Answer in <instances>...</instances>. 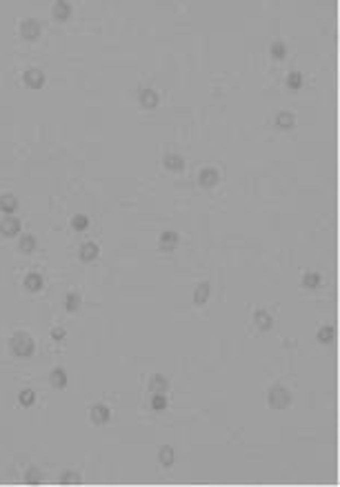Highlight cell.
I'll list each match as a JSON object with an SVG mask.
<instances>
[{
  "label": "cell",
  "instance_id": "10",
  "mask_svg": "<svg viewBox=\"0 0 340 487\" xmlns=\"http://www.w3.org/2000/svg\"><path fill=\"white\" fill-rule=\"evenodd\" d=\"M0 212H4L7 216H13L18 212V198L13 194L0 196Z\"/></svg>",
  "mask_w": 340,
  "mask_h": 487
},
{
  "label": "cell",
  "instance_id": "4",
  "mask_svg": "<svg viewBox=\"0 0 340 487\" xmlns=\"http://www.w3.org/2000/svg\"><path fill=\"white\" fill-rule=\"evenodd\" d=\"M22 83H25L29 89H40L42 85H45V74H42L40 69H36V67H31V69L25 71V76H22Z\"/></svg>",
  "mask_w": 340,
  "mask_h": 487
},
{
  "label": "cell",
  "instance_id": "22",
  "mask_svg": "<svg viewBox=\"0 0 340 487\" xmlns=\"http://www.w3.org/2000/svg\"><path fill=\"white\" fill-rule=\"evenodd\" d=\"M318 343H323V345H329V343H334V338H336V329L332 327V325H323V327L318 329Z\"/></svg>",
  "mask_w": 340,
  "mask_h": 487
},
{
  "label": "cell",
  "instance_id": "7",
  "mask_svg": "<svg viewBox=\"0 0 340 487\" xmlns=\"http://www.w3.org/2000/svg\"><path fill=\"white\" fill-rule=\"evenodd\" d=\"M178 243H180V236L176 232H162L158 245H160L162 251H174L176 247H178Z\"/></svg>",
  "mask_w": 340,
  "mask_h": 487
},
{
  "label": "cell",
  "instance_id": "30",
  "mask_svg": "<svg viewBox=\"0 0 340 487\" xmlns=\"http://www.w3.org/2000/svg\"><path fill=\"white\" fill-rule=\"evenodd\" d=\"M25 476H27L25 481H27V483H31V485H33V483H40V481H42V479H40V470H36V467H29Z\"/></svg>",
  "mask_w": 340,
  "mask_h": 487
},
{
  "label": "cell",
  "instance_id": "19",
  "mask_svg": "<svg viewBox=\"0 0 340 487\" xmlns=\"http://www.w3.org/2000/svg\"><path fill=\"white\" fill-rule=\"evenodd\" d=\"M49 380H51V385H54L56 389H65L67 387V371L62 369V367H56V369L51 371Z\"/></svg>",
  "mask_w": 340,
  "mask_h": 487
},
{
  "label": "cell",
  "instance_id": "15",
  "mask_svg": "<svg viewBox=\"0 0 340 487\" xmlns=\"http://www.w3.org/2000/svg\"><path fill=\"white\" fill-rule=\"evenodd\" d=\"M98 254H100V249H98L96 243H85V245L80 247V260H85V262H94L98 258Z\"/></svg>",
  "mask_w": 340,
  "mask_h": 487
},
{
  "label": "cell",
  "instance_id": "2",
  "mask_svg": "<svg viewBox=\"0 0 340 487\" xmlns=\"http://www.w3.org/2000/svg\"><path fill=\"white\" fill-rule=\"evenodd\" d=\"M267 403H269V407H274V409H285L291 405V394L285 387L276 385V387H271L269 394H267Z\"/></svg>",
  "mask_w": 340,
  "mask_h": 487
},
{
  "label": "cell",
  "instance_id": "27",
  "mask_svg": "<svg viewBox=\"0 0 340 487\" xmlns=\"http://www.w3.org/2000/svg\"><path fill=\"white\" fill-rule=\"evenodd\" d=\"M287 87L298 92V89L303 87V74H300V71H291V74L287 76Z\"/></svg>",
  "mask_w": 340,
  "mask_h": 487
},
{
  "label": "cell",
  "instance_id": "31",
  "mask_svg": "<svg viewBox=\"0 0 340 487\" xmlns=\"http://www.w3.org/2000/svg\"><path fill=\"white\" fill-rule=\"evenodd\" d=\"M62 483H80V479H78V474L76 472H62Z\"/></svg>",
  "mask_w": 340,
  "mask_h": 487
},
{
  "label": "cell",
  "instance_id": "1",
  "mask_svg": "<svg viewBox=\"0 0 340 487\" xmlns=\"http://www.w3.org/2000/svg\"><path fill=\"white\" fill-rule=\"evenodd\" d=\"M9 347H11V354L13 356L29 358L33 354V350H36V343H33V338L29 336V334L18 332V334H13V338L9 341Z\"/></svg>",
  "mask_w": 340,
  "mask_h": 487
},
{
  "label": "cell",
  "instance_id": "6",
  "mask_svg": "<svg viewBox=\"0 0 340 487\" xmlns=\"http://www.w3.org/2000/svg\"><path fill=\"white\" fill-rule=\"evenodd\" d=\"M18 232H20V221H18L16 216H7L2 223H0V234L7 238H13L18 236Z\"/></svg>",
  "mask_w": 340,
  "mask_h": 487
},
{
  "label": "cell",
  "instance_id": "8",
  "mask_svg": "<svg viewBox=\"0 0 340 487\" xmlns=\"http://www.w3.org/2000/svg\"><path fill=\"white\" fill-rule=\"evenodd\" d=\"M45 287V280H42V276L38 274V271H29V274L25 276V289L31 294L40 292V289Z\"/></svg>",
  "mask_w": 340,
  "mask_h": 487
},
{
  "label": "cell",
  "instance_id": "18",
  "mask_svg": "<svg viewBox=\"0 0 340 487\" xmlns=\"http://www.w3.org/2000/svg\"><path fill=\"white\" fill-rule=\"evenodd\" d=\"M174 458H176L174 447H169V445H162L160 450H158V461H160V465L171 467V465H174Z\"/></svg>",
  "mask_w": 340,
  "mask_h": 487
},
{
  "label": "cell",
  "instance_id": "11",
  "mask_svg": "<svg viewBox=\"0 0 340 487\" xmlns=\"http://www.w3.org/2000/svg\"><path fill=\"white\" fill-rule=\"evenodd\" d=\"M162 165H165L167 171H174V174H178V171L185 169V160H183V156H178V154H167L165 160H162Z\"/></svg>",
  "mask_w": 340,
  "mask_h": 487
},
{
  "label": "cell",
  "instance_id": "28",
  "mask_svg": "<svg viewBox=\"0 0 340 487\" xmlns=\"http://www.w3.org/2000/svg\"><path fill=\"white\" fill-rule=\"evenodd\" d=\"M167 405H169V403H167L165 394H154V396H151V409H154V412H165Z\"/></svg>",
  "mask_w": 340,
  "mask_h": 487
},
{
  "label": "cell",
  "instance_id": "23",
  "mask_svg": "<svg viewBox=\"0 0 340 487\" xmlns=\"http://www.w3.org/2000/svg\"><path fill=\"white\" fill-rule=\"evenodd\" d=\"M209 292H212V287H209V283H200L198 287L194 289V303L196 305H205L209 298Z\"/></svg>",
  "mask_w": 340,
  "mask_h": 487
},
{
  "label": "cell",
  "instance_id": "3",
  "mask_svg": "<svg viewBox=\"0 0 340 487\" xmlns=\"http://www.w3.org/2000/svg\"><path fill=\"white\" fill-rule=\"evenodd\" d=\"M20 36L25 40H38L40 36V22L33 20V18H27V20L20 22Z\"/></svg>",
  "mask_w": 340,
  "mask_h": 487
},
{
  "label": "cell",
  "instance_id": "17",
  "mask_svg": "<svg viewBox=\"0 0 340 487\" xmlns=\"http://www.w3.org/2000/svg\"><path fill=\"white\" fill-rule=\"evenodd\" d=\"M149 387H151L154 394H165V391L169 389V380H167L165 376H160V374H154V376H151V380H149Z\"/></svg>",
  "mask_w": 340,
  "mask_h": 487
},
{
  "label": "cell",
  "instance_id": "20",
  "mask_svg": "<svg viewBox=\"0 0 340 487\" xmlns=\"http://www.w3.org/2000/svg\"><path fill=\"white\" fill-rule=\"evenodd\" d=\"M38 247V241L36 236H31V234H25V236L20 238V243H18V249L22 251V254H31V251H36Z\"/></svg>",
  "mask_w": 340,
  "mask_h": 487
},
{
  "label": "cell",
  "instance_id": "32",
  "mask_svg": "<svg viewBox=\"0 0 340 487\" xmlns=\"http://www.w3.org/2000/svg\"><path fill=\"white\" fill-rule=\"evenodd\" d=\"M51 338H54V341H62V338H65V329L54 327V329H51Z\"/></svg>",
  "mask_w": 340,
  "mask_h": 487
},
{
  "label": "cell",
  "instance_id": "25",
  "mask_svg": "<svg viewBox=\"0 0 340 487\" xmlns=\"http://www.w3.org/2000/svg\"><path fill=\"white\" fill-rule=\"evenodd\" d=\"M285 56H287V45L282 40H276V42H271V58L274 60H285Z\"/></svg>",
  "mask_w": 340,
  "mask_h": 487
},
{
  "label": "cell",
  "instance_id": "26",
  "mask_svg": "<svg viewBox=\"0 0 340 487\" xmlns=\"http://www.w3.org/2000/svg\"><path fill=\"white\" fill-rule=\"evenodd\" d=\"M18 403H20L22 407H31V405L36 403V391H33V389H22L20 394H18Z\"/></svg>",
  "mask_w": 340,
  "mask_h": 487
},
{
  "label": "cell",
  "instance_id": "5",
  "mask_svg": "<svg viewBox=\"0 0 340 487\" xmlns=\"http://www.w3.org/2000/svg\"><path fill=\"white\" fill-rule=\"evenodd\" d=\"M218 180H220L218 169H214V167H205V169L198 174V183L203 185L205 189H212V187H216V185H218Z\"/></svg>",
  "mask_w": 340,
  "mask_h": 487
},
{
  "label": "cell",
  "instance_id": "14",
  "mask_svg": "<svg viewBox=\"0 0 340 487\" xmlns=\"http://www.w3.org/2000/svg\"><path fill=\"white\" fill-rule=\"evenodd\" d=\"M158 103H160V96L154 89H140V105L145 109H156Z\"/></svg>",
  "mask_w": 340,
  "mask_h": 487
},
{
  "label": "cell",
  "instance_id": "21",
  "mask_svg": "<svg viewBox=\"0 0 340 487\" xmlns=\"http://www.w3.org/2000/svg\"><path fill=\"white\" fill-rule=\"evenodd\" d=\"M320 285H323V276H320L318 271H307V274L303 276V287H307V289H318Z\"/></svg>",
  "mask_w": 340,
  "mask_h": 487
},
{
  "label": "cell",
  "instance_id": "24",
  "mask_svg": "<svg viewBox=\"0 0 340 487\" xmlns=\"http://www.w3.org/2000/svg\"><path fill=\"white\" fill-rule=\"evenodd\" d=\"M65 309H67L69 314L78 312V309H80V294H76V292L67 294V298H65Z\"/></svg>",
  "mask_w": 340,
  "mask_h": 487
},
{
  "label": "cell",
  "instance_id": "12",
  "mask_svg": "<svg viewBox=\"0 0 340 487\" xmlns=\"http://www.w3.org/2000/svg\"><path fill=\"white\" fill-rule=\"evenodd\" d=\"M253 321H256L258 329H262V332H269V329L274 327V318H271V314L267 312V309H258V312L253 314Z\"/></svg>",
  "mask_w": 340,
  "mask_h": 487
},
{
  "label": "cell",
  "instance_id": "29",
  "mask_svg": "<svg viewBox=\"0 0 340 487\" xmlns=\"http://www.w3.org/2000/svg\"><path fill=\"white\" fill-rule=\"evenodd\" d=\"M71 227H74L76 232H85V229L89 227V218L85 216V214H76V216L71 218Z\"/></svg>",
  "mask_w": 340,
  "mask_h": 487
},
{
  "label": "cell",
  "instance_id": "16",
  "mask_svg": "<svg viewBox=\"0 0 340 487\" xmlns=\"http://www.w3.org/2000/svg\"><path fill=\"white\" fill-rule=\"evenodd\" d=\"M296 125V116L291 112H280L278 116H276V127L278 129H291V127Z\"/></svg>",
  "mask_w": 340,
  "mask_h": 487
},
{
  "label": "cell",
  "instance_id": "9",
  "mask_svg": "<svg viewBox=\"0 0 340 487\" xmlns=\"http://www.w3.org/2000/svg\"><path fill=\"white\" fill-rule=\"evenodd\" d=\"M89 418H92L94 425H105L109 421V409L107 405H94L92 409H89Z\"/></svg>",
  "mask_w": 340,
  "mask_h": 487
},
{
  "label": "cell",
  "instance_id": "13",
  "mask_svg": "<svg viewBox=\"0 0 340 487\" xmlns=\"http://www.w3.org/2000/svg\"><path fill=\"white\" fill-rule=\"evenodd\" d=\"M71 13H74V9H71L69 2H65V0H58V2L54 4V18L60 22H67L71 18Z\"/></svg>",
  "mask_w": 340,
  "mask_h": 487
}]
</instances>
